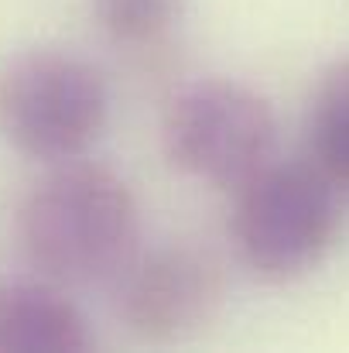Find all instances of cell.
Here are the masks:
<instances>
[{
  "mask_svg": "<svg viewBox=\"0 0 349 353\" xmlns=\"http://www.w3.org/2000/svg\"><path fill=\"white\" fill-rule=\"evenodd\" d=\"M14 236L38 278L65 292L110 288L140 250V206L110 165L69 158L31 182Z\"/></svg>",
  "mask_w": 349,
  "mask_h": 353,
  "instance_id": "6da1fadb",
  "label": "cell"
},
{
  "mask_svg": "<svg viewBox=\"0 0 349 353\" xmlns=\"http://www.w3.org/2000/svg\"><path fill=\"white\" fill-rule=\"evenodd\" d=\"M339 230V189L308 158H274L233 192V250L264 281L284 285L312 274L332 254Z\"/></svg>",
  "mask_w": 349,
  "mask_h": 353,
  "instance_id": "7a4b0ae2",
  "label": "cell"
},
{
  "mask_svg": "<svg viewBox=\"0 0 349 353\" xmlns=\"http://www.w3.org/2000/svg\"><path fill=\"white\" fill-rule=\"evenodd\" d=\"M110 120L103 72L65 48H24L0 65V134L31 161L83 158Z\"/></svg>",
  "mask_w": 349,
  "mask_h": 353,
  "instance_id": "3957f363",
  "label": "cell"
},
{
  "mask_svg": "<svg viewBox=\"0 0 349 353\" xmlns=\"http://www.w3.org/2000/svg\"><path fill=\"white\" fill-rule=\"evenodd\" d=\"M161 151L175 172L236 192L277 158V117L253 86L206 76L182 86L161 117Z\"/></svg>",
  "mask_w": 349,
  "mask_h": 353,
  "instance_id": "277c9868",
  "label": "cell"
},
{
  "mask_svg": "<svg viewBox=\"0 0 349 353\" xmlns=\"http://www.w3.org/2000/svg\"><path fill=\"white\" fill-rule=\"evenodd\" d=\"M116 323L140 343H178L202 333L226 305V268L199 243L140 247L110 285Z\"/></svg>",
  "mask_w": 349,
  "mask_h": 353,
  "instance_id": "5b68a950",
  "label": "cell"
},
{
  "mask_svg": "<svg viewBox=\"0 0 349 353\" xmlns=\"http://www.w3.org/2000/svg\"><path fill=\"white\" fill-rule=\"evenodd\" d=\"M96 347L86 312L65 288L28 278L0 285V353H83Z\"/></svg>",
  "mask_w": 349,
  "mask_h": 353,
  "instance_id": "8992f818",
  "label": "cell"
},
{
  "mask_svg": "<svg viewBox=\"0 0 349 353\" xmlns=\"http://www.w3.org/2000/svg\"><path fill=\"white\" fill-rule=\"evenodd\" d=\"M308 161L339 189L349 192V55L336 59L312 86L305 107Z\"/></svg>",
  "mask_w": 349,
  "mask_h": 353,
  "instance_id": "52a82bcc",
  "label": "cell"
},
{
  "mask_svg": "<svg viewBox=\"0 0 349 353\" xmlns=\"http://www.w3.org/2000/svg\"><path fill=\"white\" fill-rule=\"evenodd\" d=\"M89 7L107 38L130 48L165 41L185 14V0H89Z\"/></svg>",
  "mask_w": 349,
  "mask_h": 353,
  "instance_id": "ba28073f",
  "label": "cell"
}]
</instances>
